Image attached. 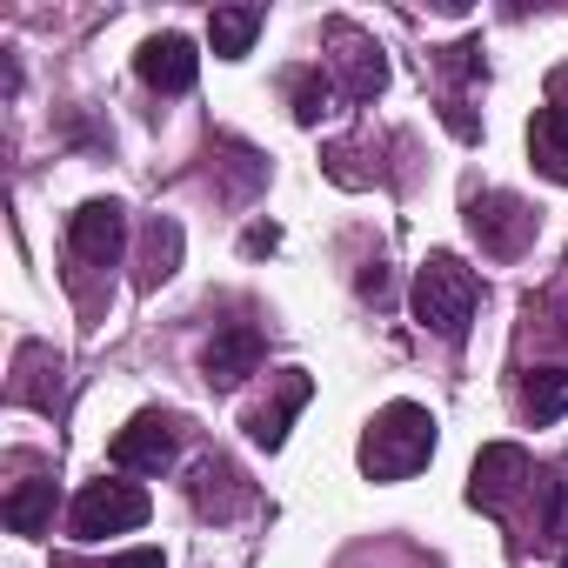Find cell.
I'll return each instance as SVG.
<instances>
[{
    "label": "cell",
    "instance_id": "6da1fadb",
    "mask_svg": "<svg viewBox=\"0 0 568 568\" xmlns=\"http://www.w3.org/2000/svg\"><path fill=\"white\" fill-rule=\"evenodd\" d=\"M428 455H435V415L415 402H388L362 435V475L368 481H408L415 468H428Z\"/></svg>",
    "mask_w": 568,
    "mask_h": 568
},
{
    "label": "cell",
    "instance_id": "7a4b0ae2",
    "mask_svg": "<svg viewBox=\"0 0 568 568\" xmlns=\"http://www.w3.org/2000/svg\"><path fill=\"white\" fill-rule=\"evenodd\" d=\"M475 302H481V281L468 261L455 254H428L422 274H415V322L442 342H462L468 322H475Z\"/></svg>",
    "mask_w": 568,
    "mask_h": 568
},
{
    "label": "cell",
    "instance_id": "3957f363",
    "mask_svg": "<svg viewBox=\"0 0 568 568\" xmlns=\"http://www.w3.org/2000/svg\"><path fill=\"white\" fill-rule=\"evenodd\" d=\"M141 521H148V495H141L134 481H88V488L74 495V508H68V528H74L81 541L128 535V528H141Z\"/></svg>",
    "mask_w": 568,
    "mask_h": 568
},
{
    "label": "cell",
    "instance_id": "277c9868",
    "mask_svg": "<svg viewBox=\"0 0 568 568\" xmlns=\"http://www.w3.org/2000/svg\"><path fill=\"white\" fill-rule=\"evenodd\" d=\"M468 227L481 234V247L488 254H521L528 241H535V207H521L515 194H481V201H468Z\"/></svg>",
    "mask_w": 568,
    "mask_h": 568
},
{
    "label": "cell",
    "instance_id": "5b68a950",
    "mask_svg": "<svg viewBox=\"0 0 568 568\" xmlns=\"http://www.w3.org/2000/svg\"><path fill=\"white\" fill-rule=\"evenodd\" d=\"M121 241H128V214H121V201H88V207L68 214V247H74V261H88V267H114Z\"/></svg>",
    "mask_w": 568,
    "mask_h": 568
},
{
    "label": "cell",
    "instance_id": "8992f818",
    "mask_svg": "<svg viewBox=\"0 0 568 568\" xmlns=\"http://www.w3.org/2000/svg\"><path fill=\"white\" fill-rule=\"evenodd\" d=\"M134 74H141L154 94H187L194 74H201V54H194L187 34H154V41L134 54Z\"/></svg>",
    "mask_w": 568,
    "mask_h": 568
},
{
    "label": "cell",
    "instance_id": "52a82bcc",
    "mask_svg": "<svg viewBox=\"0 0 568 568\" xmlns=\"http://www.w3.org/2000/svg\"><path fill=\"white\" fill-rule=\"evenodd\" d=\"M108 462H114V468H134V475H161V468L174 462V422H168V415H134V422L114 435Z\"/></svg>",
    "mask_w": 568,
    "mask_h": 568
},
{
    "label": "cell",
    "instance_id": "ba28073f",
    "mask_svg": "<svg viewBox=\"0 0 568 568\" xmlns=\"http://www.w3.org/2000/svg\"><path fill=\"white\" fill-rule=\"evenodd\" d=\"M521 481H535L528 455H521V448H508V442H495V448H481V462H475L468 501H475V508H488V515H508V495H515Z\"/></svg>",
    "mask_w": 568,
    "mask_h": 568
},
{
    "label": "cell",
    "instance_id": "9c48e42d",
    "mask_svg": "<svg viewBox=\"0 0 568 568\" xmlns=\"http://www.w3.org/2000/svg\"><path fill=\"white\" fill-rule=\"evenodd\" d=\"M308 395H315V382H308L302 368H288V382H281L274 408H254V415H247V435H254V448H281V442H288V422L308 408Z\"/></svg>",
    "mask_w": 568,
    "mask_h": 568
},
{
    "label": "cell",
    "instance_id": "30bf717a",
    "mask_svg": "<svg viewBox=\"0 0 568 568\" xmlns=\"http://www.w3.org/2000/svg\"><path fill=\"white\" fill-rule=\"evenodd\" d=\"M261 335L254 328H221L214 342H207V382L214 388H234V382H247L254 368H261Z\"/></svg>",
    "mask_w": 568,
    "mask_h": 568
},
{
    "label": "cell",
    "instance_id": "8fae6325",
    "mask_svg": "<svg viewBox=\"0 0 568 568\" xmlns=\"http://www.w3.org/2000/svg\"><path fill=\"white\" fill-rule=\"evenodd\" d=\"M528 154H535V168L548 174V181H561L568 187V108H535V121H528Z\"/></svg>",
    "mask_w": 568,
    "mask_h": 568
},
{
    "label": "cell",
    "instance_id": "7c38bea8",
    "mask_svg": "<svg viewBox=\"0 0 568 568\" xmlns=\"http://www.w3.org/2000/svg\"><path fill=\"white\" fill-rule=\"evenodd\" d=\"M261 8H214L207 14V41H214V54L221 61H241L247 48H254V34H261Z\"/></svg>",
    "mask_w": 568,
    "mask_h": 568
},
{
    "label": "cell",
    "instance_id": "4fadbf2b",
    "mask_svg": "<svg viewBox=\"0 0 568 568\" xmlns=\"http://www.w3.org/2000/svg\"><path fill=\"white\" fill-rule=\"evenodd\" d=\"M0 515H8V528H14V535H41V528H48V515H54V481H21Z\"/></svg>",
    "mask_w": 568,
    "mask_h": 568
},
{
    "label": "cell",
    "instance_id": "5bb4252c",
    "mask_svg": "<svg viewBox=\"0 0 568 568\" xmlns=\"http://www.w3.org/2000/svg\"><path fill=\"white\" fill-rule=\"evenodd\" d=\"M521 408H528V422H555V415L568 408V375H561V368H541V375H528V388H521Z\"/></svg>",
    "mask_w": 568,
    "mask_h": 568
},
{
    "label": "cell",
    "instance_id": "9a60e30c",
    "mask_svg": "<svg viewBox=\"0 0 568 568\" xmlns=\"http://www.w3.org/2000/svg\"><path fill=\"white\" fill-rule=\"evenodd\" d=\"M328 101H335L328 74H302V81H295V121H302V128H315V121L328 114Z\"/></svg>",
    "mask_w": 568,
    "mask_h": 568
},
{
    "label": "cell",
    "instance_id": "2e32d148",
    "mask_svg": "<svg viewBox=\"0 0 568 568\" xmlns=\"http://www.w3.org/2000/svg\"><path fill=\"white\" fill-rule=\"evenodd\" d=\"M174 254H181V227L174 221H154L148 227V281L154 274H174Z\"/></svg>",
    "mask_w": 568,
    "mask_h": 568
},
{
    "label": "cell",
    "instance_id": "e0dca14e",
    "mask_svg": "<svg viewBox=\"0 0 568 568\" xmlns=\"http://www.w3.org/2000/svg\"><path fill=\"white\" fill-rule=\"evenodd\" d=\"M108 568H168V561H161V548H134V555H114Z\"/></svg>",
    "mask_w": 568,
    "mask_h": 568
},
{
    "label": "cell",
    "instance_id": "ac0fdd59",
    "mask_svg": "<svg viewBox=\"0 0 568 568\" xmlns=\"http://www.w3.org/2000/svg\"><path fill=\"white\" fill-rule=\"evenodd\" d=\"M274 241H281V234H274V227H254V234H247V254H267V247H274Z\"/></svg>",
    "mask_w": 568,
    "mask_h": 568
},
{
    "label": "cell",
    "instance_id": "d6986e66",
    "mask_svg": "<svg viewBox=\"0 0 568 568\" xmlns=\"http://www.w3.org/2000/svg\"><path fill=\"white\" fill-rule=\"evenodd\" d=\"M561 94H568V68H561V74H555V101H561Z\"/></svg>",
    "mask_w": 568,
    "mask_h": 568
},
{
    "label": "cell",
    "instance_id": "ffe728a7",
    "mask_svg": "<svg viewBox=\"0 0 568 568\" xmlns=\"http://www.w3.org/2000/svg\"><path fill=\"white\" fill-rule=\"evenodd\" d=\"M561 568H568V555H561Z\"/></svg>",
    "mask_w": 568,
    "mask_h": 568
}]
</instances>
